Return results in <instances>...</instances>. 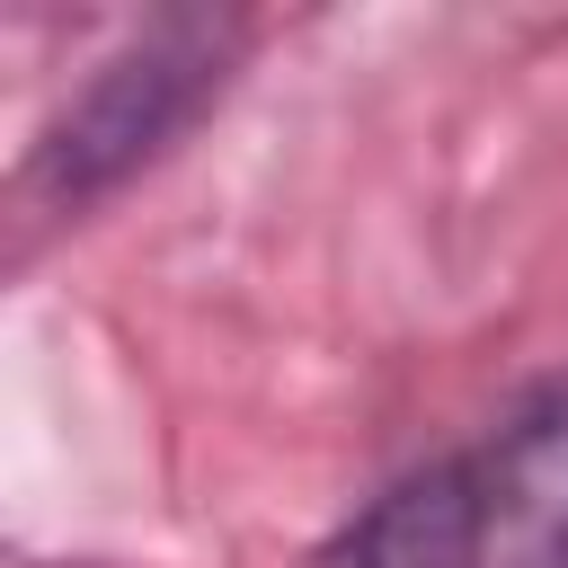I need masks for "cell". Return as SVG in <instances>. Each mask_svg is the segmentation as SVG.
<instances>
[{
	"instance_id": "1",
	"label": "cell",
	"mask_w": 568,
	"mask_h": 568,
	"mask_svg": "<svg viewBox=\"0 0 568 568\" xmlns=\"http://www.w3.org/2000/svg\"><path fill=\"white\" fill-rule=\"evenodd\" d=\"M213 80H222V36H213V18H169V27H151L133 53H115V62L71 98V115L44 133L36 178H44L62 204L115 186L133 160H151V151L195 115V98H204Z\"/></svg>"
},
{
	"instance_id": "3",
	"label": "cell",
	"mask_w": 568,
	"mask_h": 568,
	"mask_svg": "<svg viewBox=\"0 0 568 568\" xmlns=\"http://www.w3.org/2000/svg\"><path fill=\"white\" fill-rule=\"evenodd\" d=\"M311 568H479L462 462H435V470L399 479V488H390L364 524H346V541L320 550Z\"/></svg>"
},
{
	"instance_id": "2",
	"label": "cell",
	"mask_w": 568,
	"mask_h": 568,
	"mask_svg": "<svg viewBox=\"0 0 568 568\" xmlns=\"http://www.w3.org/2000/svg\"><path fill=\"white\" fill-rule=\"evenodd\" d=\"M462 479L479 568H568V382L515 408L462 462Z\"/></svg>"
}]
</instances>
